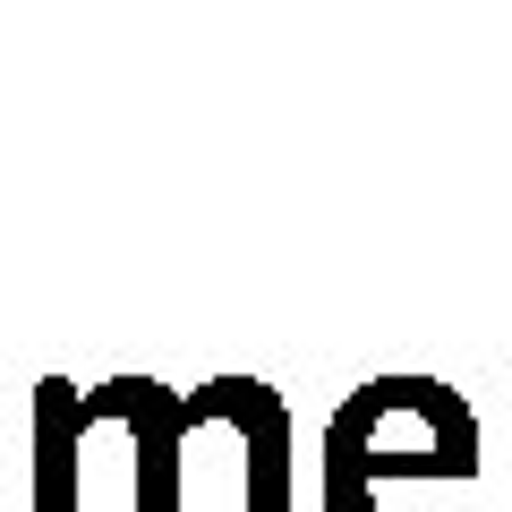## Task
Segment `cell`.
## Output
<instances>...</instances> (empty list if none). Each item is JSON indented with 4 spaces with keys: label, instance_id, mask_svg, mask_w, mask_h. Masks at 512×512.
<instances>
[{
    "label": "cell",
    "instance_id": "1",
    "mask_svg": "<svg viewBox=\"0 0 512 512\" xmlns=\"http://www.w3.org/2000/svg\"><path fill=\"white\" fill-rule=\"evenodd\" d=\"M478 419L436 376H376L325 427V512H393V487H470Z\"/></svg>",
    "mask_w": 512,
    "mask_h": 512
},
{
    "label": "cell",
    "instance_id": "2",
    "mask_svg": "<svg viewBox=\"0 0 512 512\" xmlns=\"http://www.w3.org/2000/svg\"><path fill=\"white\" fill-rule=\"evenodd\" d=\"M188 410L239 427L248 453V512H291V410L265 393L256 376H214L205 393H188Z\"/></svg>",
    "mask_w": 512,
    "mask_h": 512
},
{
    "label": "cell",
    "instance_id": "3",
    "mask_svg": "<svg viewBox=\"0 0 512 512\" xmlns=\"http://www.w3.org/2000/svg\"><path fill=\"white\" fill-rule=\"evenodd\" d=\"M111 393V419L128 427V444H137V512H180V393H163V384L146 376H120L103 384Z\"/></svg>",
    "mask_w": 512,
    "mask_h": 512
},
{
    "label": "cell",
    "instance_id": "4",
    "mask_svg": "<svg viewBox=\"0 0 512 512\" xmlns=\"http://www.w3.org/2000/svg\"><path fill=\"white\" fill-rule=\"evenodd\" d=\"M94 427H103L94 393H77L60 376L35 384V512H77V461H86Z\"/></svg>",
    "mask_w": 512,
    "mask_h": 512
}]
</instances>
